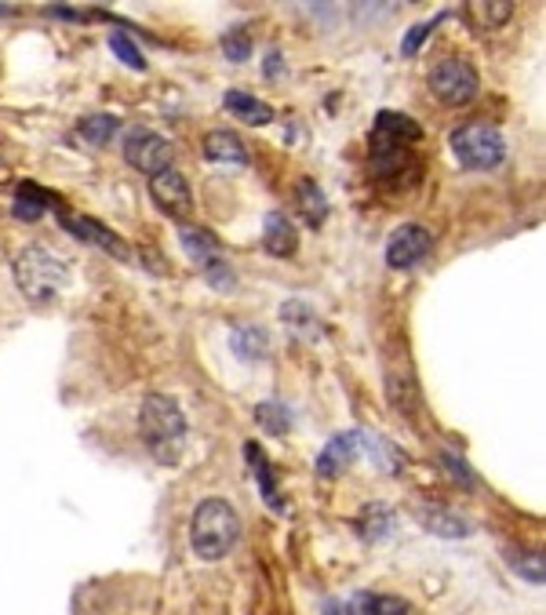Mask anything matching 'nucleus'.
Listing matches in <instances>:
<instances>
[{"mask_svg": "<svg viewBox=\"0 0 546 615\" xmlns=\"http://www.w3.org/2000/svg\"><path fill=\"white\" fill-rule=\"evenodd\" d=\"M357 452H361V434H357V430H350V434H335L324 445V452L318 455V474L321 477L343 474L346 466L357 459Z\"/></svg>", "mask_w": 546, "mask_h": 615, "instance_id": "f8f14e48", "label": "nucleus"}, {"mask_svg": "<svg viewBox=\"0 0 546 615\" xmlns=\"http://www.w3.org/2000/svg\"><path fill=\"white\" fill-rule=\"evenodd\" d=\"M77 131H81L92 146H103V142L114 139V131H117V117H84L81 125H77Z\"/></svg>", "mask_w": 546, "mask_h": 615, "instance_id": "4be33fe9", "label": "nucleus"}, {"mask_svg": "<svg viewBox=\"0 0 546 615\" xmlns=\"http://www.w3.org/2000/svg\"><path fill=\"white\" fill-rule=\"evenodd\" d=\"M245 459H248V466L255 470V481H259V488H263L266 507L281 510V496H277V488H274V466H270V459H266L263 448L255 445V441H248V445H245Z\"/></svg>", "mask_w": 546, "mask_h": 615, "instance_id": "dca6fc26", "label": "nucleus"}, {"mask_svg": "<svg viewBox=\"0 0 546 615\" xmlns=\"http://www.w3.org/2000/svg\"><path fill=\"white\" fill-rule=\"evenodd\" d=\"M255 423H259L266 434H274V437H285L288 430H291V415L285 404H274V401H266L255 409Z\"/></svg>", "mask_w": 546, "mask_h": 615, "instance_id": "aec40b11", "label": "nucleus"}, {"mask_svg": "<svg viewBox=\"0 0 546 615\" xmlns=\"http://www.w3.org/2000/svg\"><path fill=\"white\" fill-rule=\"evenodd\" d=\"M430 30H433V22H427V26H416V30H411V33H408V41H405V55L416 52L419 41H427V33H430Z\"/></svg>", "mask_w": 546, "mask_h": 615, "instance_id": "bb28decb", "label": "nucleus"}, {"mask_svg": "<svg viewBox=\"0 0 546 615\" xmlns=\"http://www.w3.org/2000/svg\"><path fill=\"white\" fill-rule=\"evenodd\" d=\"M234 350H237L240 357H255V361H259V357L266 353V336H263L259 328H237Z\"/></svg>", "mask_w": 546, "mask_h": 615, "instance_id": "b1692460", "label": "nucleus"}, {"mask_svg": "<svg viewBox=\"0 0 546 615\" xmlns=\"http://www.w3.org/2000/svg\"><path fill=\"white\" fill-rule=\"evenodd\" d=\"M15 280L26 299L44 303L69 285V266L47 248H26L15 259Z\"/></svg>", "mask_w": 546, "mask_h": 615, "instance_id": "7ed1b4c3", "label": "nucleus"}, {"mask_svg": "<svg viewBox=\"0 0 546 615\" xmlns=\"http://www.w3.org/2000/svg\"><path fill=\"white\" fill-rule=\"evenodd\" d=\"M204 157H208V161H218V165H237V168L248 165L245 142H240L237 135L226 131V128L204 135Z\"/></svg>", "mask_w": 546, "mask_h": 615, "instance_id": "ddd939ff", "label": "nucleus"}, {"mask_svg": "<svg viewBox=\"0 0 546 615\" xmlns=\"http://www.w3.org/2000/svg\"><path fill=\"white\" fill-rule=\"evenodd\" d=\"M427 252H430V230L416 226V223H405V226H397L390 233V241H386V266L390 269H411Z\"/></svg>", "mask_w": 546, "mask_h": 615, "instance_id": "0eeeda50", "label": "nucleus"}, {"mask_svg": "<svg viewBox=\"0 0 546 615\" xmlns=\"http://www.w3.org/2000/svg\"><path fill=\"white\" fill-rule=\"evenodd\" d=\"M430 92L445 106H467L478 95V73L463 59H445L430 70Z\"/></svg>", "mask_w": 546, "mask_h": 615, "instance_id": "423d86ee", "label": "nucleus"}, {"mask_svg": "<svg viewBox=\"0 0 546 615\" xmlns=\"http://www.w3.org/2000/svg\"><path fill=\"white\" fill-rule=\"evenodd\" d=\"M223 106H226L237 120H245V125H255V128H263V125H270V120H274V106H266L263 98H255V95H248V92H237V88L226 92Z\"/></svg>", "mask_w": 546, "mask_h": 615, "instance_id": "4468645a", "label": "nucleus"}, {"mask_svg": "<svg viewBox=\"0 0 546 615\" xmlns=\"http://www.w3.org/2000/svg\"><path fill=\"white\" fill-rule=\"evenodd\" d=\"M324 615H408V605L400 597L383 594H357L350 601H332Z\"/></svg>", "mask_w": 546, "mask_h": 615, "instance_id": "9b49d317", "label": "nucleus"}, {"mask_svg": "<svg viewBox=\"0 0 546 615\" xmlns=\"http://www.w3.org/2000/svg\"><path fill=\"white\" fill-rule=\"evenodd\" d=\"M419 518H422V524H427V528H433L437 536H459V539L470 536V521L456 518V513H445V510H441V513H437V510H422Z\"/></svg>", "mask_w": 546, "mask_h": 615, "instance_id": "412c9836", "label": "nucleus"}, {"mask_svg": "<svg viewBox=\"0 0 546 615\" xmlns=\"http://www.w3.org/2000/svg\"><path fill=\"white\" fill-rule=\"evenodd\" d=\"M150 193L153 201L161 204V212H168L172 219H186L193 212V193H190V182L179 176V171H161V176L150 179Z\"/></svg>", "mask_w": 546, "mask_h": 615, "instance_id": "6e6552de", "label": "nucleus"}, {"mask_svg": "<svg viewBox=\"0 0 546 615\" xmlns=\"http://www.w3.org/2000/svg\"><path fill=\"white\" fill-rule=\"evenodd\" d=\"M223 55L229 59V63H245V59L251 55V41H248V36L245 33H226L223 36Z\"/></svg>", "mask_w": 546, "mask_h": 615, "instance_id": "393cba45", "label": "nucleus"}, {"mask_svg": "<svg viewBox=\"0 0 546 615\" xmlns=\"http://www.w3.org/2000/svg\"><path fill=\"white\" fill-rule=\"evenodd\" d=\"M452 153H456V161L463 165V168L489 171V168H500L503 165L506 139H503L500 128L473 120V125H463V128L452 131Z\"/></svg>", "mask_w": 546, "mask_h": 615, "instance_id": "20e7f679", "label": "nucleus"}, {"mask_svg": "<svg viewBox=\"0 0 546 615\" xmlns=\"http://www.w3.org/2000/svg\"><path fill=\"white\" fill-rule=\"evenodd\" d=\"M263 241H266V252L277 255V259H285V255L296 252L299 233H296V226L288 223V215L270 212L266 215V223H263Z\"/></svg>", "mask_w": 546, "mask_h": 615, "instance_id": "2eb2a0df", "label": "nucleus"}, {"mask_svg": "<svg viewBox=\"0 0 546 615\" xmlns=\"http://www.w3.org/2000/svg\"><path fill=\"white\" fill-rule=\"evenodd\" d=\"M299 204H302V219H307L310 226H321V223H324L328 201L321 197L318 182H313V179H302V182H299Z\"/></svg>", "mask_w": 546, "mask_h": 615, "instance_id": "6ab92c4d", "label": "nucleus"}, {"mask_svg": "<svg viewBox=\"0 0 546 615\" xmlns=\"http://www.w3.org/2000/svg\"><path fill=\"white\" fill-rule=\"evenodd\" d=\"M422 139V128L411 120L408 114H394V109H383L379 117H375V131H372V142H383V146H416Z\"/></svg>", "mask_w": 546, "mask_h": 615, "instance_id": "1a4fd4ad", "label": "nucleus"}, {"mask_svg": "<svg viewBox=\"0 0 546 615\" xmlns=\"http://www.w3.org/2000/svg\"><path fill=\"white\" fill-rule=\"evenodd\" d=\"M125 157L128 165L142 171V176H161V171L172 168V157H175V146L164 139V135H157L150 128H131L128 139H125Z\"/></svg>", "mask_w": 546, "mask_h": 615, "instance_id": "39448f33", "label": "nucleus"}, {"mask_svg": "<svg viewBox=\"0 0 546 615\" xmlns=\"http://www.w3.org/2000/svg\"><path fill=\"white\" fill-rule=\"evenodd\" d=\"M139 434L157 463L175 466L186 448V415L168 393H150L139 412Z\"/></svg>", "mask_w": 546, "mask_h": 615, "instance_id": "f257e3e1", "label": "nucleus"}, {"mask_svg": "<svg viewBox=\"0 0 546 615\" xmlns=\"http://www.w3.org/2000/svg\"><path fill=\"white\" fill-rule=\"evenodd\" d=\"M47 204H52V197H47L44 190H36L33 182H22L19 193H15V204H11V212H15V219H22V223H33V219L44 215Z\"/></svg>", "mask_w": 546, "mask_h": 615, "instance_id": "a211bd4d", "label": "nucleus"}, {"mask_svg": "<svg viewBox=\"0 0 546 615\" xmlns=\"http://www.w3.org/2000/svg\"><path fill=\"white\" fill-rule=\"evenodd\" d=\"M109 47H114V55H117L125 66L139 70V73L146 70V59H142V52H139V44L131 41L128 33H109Z\"/></svg>", "mask_w": 546, "mask_h": 615, "instance_id": "5701e85b", "label": "nucleus"}, {"mask_svg": "<svg viewBox=\"0 0 546 615\" xmlns=\"http://www.w3.org/2000/svg\"><path fill=\"white\" fill-rule=\"evenodd\" d=\"M182 248H186V255L193 263L208 266L218 259V241L212 237L208 230H197V226H186L182 230Z\"/></svg>", "mask_w": 546, "mask_h": 615, "instance_id": "f3484780", "label": "nucleus"}, {"mask_svg": "<svg viewBox=\"0 0 546 615\" xmlns=\"http://www.w3.org/2000/svg\"><path fill=\"white\" fill-rule=\"evenodd\" d=\"M240 539V518L226 499H201L190 521V543L201 561H223Z\"/></svg>", "mask_w": 546, "mask_h": 615, "instance_id": "f03ea898", "label": "nucleus"}, {"mask_svg": "<svg viewBox=\"0 0 546 615\" xmlns=\"http://www.w3.org/2000/svg\"><path fill=\"white\" fill-rule=\"evenodd\" d=\"M470 8L478 11L481 26H500V22L510 19V11H514V4H506V0H500V4H470Z\"/></svg>", "mask_w": 546, "mask_h": 615, "instance_id": "a878e982", "label": "nucleus"}, {"mask_svg": "<svg viewBox=\"0 0 546 615\" xmlns=\"http://www.w3.org/2000/svg\"><path fill=\"white\" fill-rule=\"evenodd\" d=\"M58 223L63 230H69L73 237L95 244V248H106L109 255H117V259H128V248L120 244V237L114 230H106L103 223H95V219H84V215H58Z\"/></svg>", "mask_w": 546, "mask_h": 615, "instance_id": "9d476101", "label": "nucleus"}]
</instances>
